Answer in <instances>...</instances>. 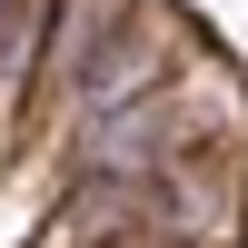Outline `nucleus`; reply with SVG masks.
Returning a JSON list of instances; mask_svg holds the SVG:
<instances>
[{"instance_id": "nucleus-2", "label": "nucleus", "mask_w": 248, "mask_h": 248, "mask_svg": "<svg viewBox=\"0 0 248 248\" xmlns=\"http://www.w3.org/2000/svg\"><path fill=\"white\" fill-rule=\"evenodd\" d=\"M0 10H10V0H0Z\"/></svg>"}, {"instance_id": "nucleus-1", "label": "nucleus", "mask_w": 248, "mask_h": 248, "mask_svg": "<svg viewBox=\"0 0 248 248\" xmlns=\"http://www.w3.org/2000/svg\"><path fill=\"white\" fill-rule=\"evenodd\" d=\"M159 79H169V30H159V10H109L90 40L60 50V90H70L79 119L129 109V99H149Z\"/></svg>"}]
</instances>
